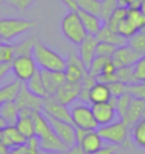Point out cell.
Returning a JSON list of instances; mask_svg holds the SVG:
<instances>
[{
	"label": "cell",
	"mask_w": 145,
	"mask_h": 154,
	"mask_svg": "<svg viewBox=\"0 0 145 154\" xmlns=\"http://www.w3.org/2000/svg\"><path fill=\"white\" fill-rule=\"evenodd\" d=\"M19 111L20 109L16 106L14 100L13 101H6L0 106V116L6 120L9 126H14L19 120Z\"/></svg>",
	"instance_id": "cell-25"
},
{
	"label": "cell",
	"mask_w": 145,
	"mask_h": 154,
	"mask_svg": "<svg viewBox=\"0 0 145 154\" xmlns=\"http://www.w3.org/2000/svg\"><path fill=\"white\" fill-rule=\"evenodd\" d=\"M40 76L43 80L47 93L53 96L57 91V88L61 86L63 83H66V74L64 72H50V70H44V69H40Z\"/></svg>",
	"instance_id": "cell-16"
},
{
	"label": "cell",
	"mask_w": 145,
	"mask_h": 154,
	"mask_svg": "<svg viewBox=\"0 0 145 154\" xmlns=\"http://www.w3.org/2000/svg\"><path fill=\"white\" fill-rule=\"evenodd\" d=\"M43 100L44 99H40L36 94L31 93L27 88L26 83H22V86L19 88V93L14 99V103L20 110L27 109V110L33 111H43Z\"/></svg>",
	"instance_id": "cell-9"
},
{
	"label": "cell",
	"mask_w": 145,
	"mask_h": 154,
	"mask_svg": "<svg viewBox=\"0 0 145 154\" xmlns=\"http://www.w3.org/2000/svg\"><path fill=\"white\" fill-rule=\"evenodd\" d=\"M75 3H77L78 9L90 11V13L101 17V9H102L101 0H75Z\"/></svg>",
	"instance_id": "cell-32"
},
{
	"label": "cell",
	"mask_w": 145,
	"mask_h": 154,
	"mask_svg": "<svg viewBox=\"0 0 145 154\" xmlns=\"http://www.w3.org/2000/svg\"><path fill=\"white\" fill-rule=\"evenodd\" d=\"M87 73V67L84 66L81 59L78 57L77 53H71L66 59V69H64V74H66V82L70 83H80L83 80L84 74Z\"/></svg>",
	"instance_id": "cell-10"
},
{
	"label": "cell",
	"mask_w": 145,
	"mask_h": 154,
	"mask_svg": "<svg viewBox=\"0 0 145 154\" xmlns=\"http://www.w3.org/2000/svg\"><path fill=\"white\" fill-rule=\"evenodd\" d=\"M77 13H78V16H80V19H81V23H83V26H84V29H85L87 34L95 36V34L100 32V29L102 27V24L105 23L100 16L93 14V13H90V11L78 9Z\"/></svg>",
	"instance_id": "cell-18"
},
{
	"label": "cell",
	"mask_w": 145,
	"mask_h": 154,
	"mask_svg": "<svg viewBox=\"0 0 145 154\" xmlns=\"http://www.w3.org/2000/svg\"><path fill=\"white\" fill-rule=\"evenodd\" d=\"M14 59V44L9 42L0 43V63H11Z\"/></svg>",
	"instance_id": "cell-36"
},
{
	"label": "cell",
	"mask_w": 145,
	"mask_h": 154,
	"mask_svg": "<svg viewBox=\"0 0 145 154\" xmlns=\"http://www.w3.org/2000/svg\"><path fill=\"white\" fill-rule=\"evenodd\" d=\"M132 140L138 147L145 149V117H142L132 126Z\"/></svg>",
	"instance_id": "cell-28"
},
{
	"label": "cell",
	"mask_w": 145,
	"mask_h": 154,
	"mask_svg": "<svg viewBox=\"0 0 145 154\" xmlns=\"http://www.w3.org/2000/svg\"><path fill=\"white\" fill-rule=\"evenodd\" d=\"M43 113H44L46 116L54 117L57 120L72 123L71 113H70L68 106H64V104H61V103H58L53 96H49V97H46V99L43 100Z\"/></svg>",
	"instance_id": "cell-11"
},
{
	"label": "cell",
	"mask_w": 145,
	"mask_h": 154,
	"mask_svg": "<svg viewBox=\"0 0 145 154\" xmlns=\"http://www.w3.org/2000/svg\"><path fill=\"white\" fill-rule=\"evenodd\" d=\"M102 141L104 140L101 138V136L98 134L97 130H88L87 134L83 137V140L78 143V146L83 149V151L85 154H91L94 151H97V150H100L104 146Z\"/></svg>",
	"instance_id": "cell-22"
},
{
	"label": "cell",
	"mask_w": 145,
	"mask_h": 154,
	"mask_svg": "<svg viewBox=\"0 0 145 154\" xmlns=\"http://www.w3.org/2000/svg\"><path fill=\"white\" fill-rule=\"evenodd\" d=\"M0 138H1V130H0Z\"/></svg>",
	"instance_id": "cell-52"
},
{
	"label": "cell",
	"mask_w": 145,
	"mask_h": 154,
	"mask_svg": "<svg viewBox=\"0 0 145 154\" xmlns=\"http://www.w3.org/2000/svg\"><path fill=\"white\" fill-rule=\"evenodd\" d=\"M140 57H141V54L138 51H135L131 46L125 44V46L117 47V50L114 51V54L111 57V60L115 64V67L120 69V67L134 66L135 63L140 60Z\"/></svg>",
	"instance_id": "cell-12"
},
{
	"label": "cell",
	"mask_w": 145,
	"mask_h": 154,
	"mask_svg": "<svg viewBox=\"0 0 145 154\" xmlns=\"http://www.w3.org/2000/svg\"><path fill=\"white\" fill-rule=\"evenodd\" d=\"M40 154H54V153H47V151H46V153H40Z\"/></svg>",
	"instance_id": "cell-51"
},
{
	"label": "cell",
	"mask_w": 145,
	"mask_h": 154,
	"mask_svg": "<svg viewBox=\"0 0 145 154\" xmlns=\"http://www.w3.org/2000/svg\"><path fill=\"white\" fill-rule=\"evenodd\" d=\"M138 9L141 10V13L145 16V0H141L140 2V6H138Z\"/></svg>",
	"instance_id": "cell-48"
},
{
	"label": "cell",
	"mask_w": 145,
	"mask_h": 154,
	"mask_svg": "<svg viewBox=\"0 0 145 154\" xmlns=\"http://www.w3.org/2000/svg\"><path fill=\"white\" fill-rule=\"evenodd\" d=\"M95 37H97L98 42H104V43L114 44V46H117V47H121V46L128 44V38L124 37V36H121L120 33L114 32V30H111L105 23L102 24V27L100 29V32L95 34Z\"/></svg>",
	"instance_id": "cell-21"
},
{
	"label": "cell",
	"mask_w": 145,
	"mask_h": 154,
	"mask_svg": "<svg viewBox=\"0 0 145 154\" xmlns=\"http://www.w3.org/2000/svg\"><path fill=\"white\" fill-rule=\"evenodd\" d=\"M132 100V96L129 93L121 94L120 97H117V101H115V110H117V116L120 117V120H124L125 116H127V111H128L129 103Z\"/></svg>",
	"instance_id": "cell-31"
},
{
	"label": "cell",
	"mask_w": 145,
	"mask_h": 154,
	"mask_svg": "<svg viewBox=\"0 0 145 154\" xmlns=\"http://www.w3.org/2000/svg\"><path fill=\"white\" fill-rule=\"evenodd\" d=\"M11 72L10 63H0V82Z\"/></svg>",
	"instance_id": "cell-43"
},
{
	"label": "cell",
	"mask_w": 145,
	"mask_h": 154,
	"mask_svg": "<svg viewBox=\"0 0 145 154\" xmlns=\"http://www.w3.org/2000/svg\"><path fill=\"white\" fill-rule=\"evenodd\" d=\"M39 143H40V150L43 151H47V153H61V151H66L68 149L66 144L63 143L61 140L58 138L56 133L51 134L49 137L46 138H39Z\"/></svg>",
	"instance_id": "cell-24"
},
{
	"label": "cell",
	"mask_w": 145,
	"mask_h": 154,
	"mask_svg": "<svg viewBox=\"0 0 145 154\" xmlns=\"http://www.w3.org/2000/svg\"><path fill=\"white\" fill-rule=\"evenodd\" d=\"M1 42H3V40H1V37H0V43H1Z\"/></svg>",
	"instance_id": "cell-53"
},
{
	"label": "cell",
	"mask_w": 145,
	"mask_h": 154,
	"mask_svg": "<svg viewBox=\"0 0 145 154\" xmlns=\"http://www.w3.org/2000/svg\"><path fill=\"white\" fill-rule=\"evenodd\" d=\"M115 50H117V46H114V44L104 43V42H98L95 53H97V56H104V57H112V54H114V51H115Z\"/></svg>",
	"instance_id": "cell-38"
},
{
	"label": "cell",
	"mask_w": 145,
	"mask_h": 154,
	"mask_svg": "<svg viewBox=\"0 0 145 154\" xmlns=\"http://www.w3.org/2000/svg\"><path fill=\"white\" fill-rule=\"evenodd\" d=\"M46 117H47V120L50 123L53 131L56 133L57 136H58V138L67 146L68 149H70V147H74V146L77 144V140H75V127H74L72 123L57 120V119L50 117V116H46Z\"/></svg>",
	"instance_id": "cell-8"
},
{
	"label": "cell",
	"mask_w": 145,
	"mask_h": 154,
	"mask_svg": "<svg viewBox=\"0 0 145 154\" xmlns=\"http://www.w3.org/2000/svg\"><path fill=\"white\" fill-rule=\"evenodd\" d=\"M80 88H81V83L66 82L57 88V91L53 94V97H54L58 103H61V104L70 106V104H72L75 100H78Z\"/></svg>",
	"instance_id": "cell-13"
},
{
	"label": "cell",
	"mask_w": 145,
	"mask_h": 154,
	"mask_svg": "<svg viewBox=\"0 0 145 154\" xmlns=\"http://www.w3.org/2000/svg\"><path fill=\"white\" fill-rule=\"evenodd\" d=\"M134 77L135 82H145V54L141 56L140 60L134 64Z\"/></svg>",
	"instance_id": "cell-39"
},
{
	"label": "cell",
	"mask_w": 145,
	"mask_h": 154,
	"mask_svg": "<svg viewBox=\"0 0 145 154\" xmlns=\"http://www.w3.org/2000/svg\"><path fill=\"white\" fill-rule=\"evenodd\" d=\"M141 0H118V6L124 7H138Z\"/></svg>",
	"instance_id": "cell-44"
},
{
	"label": "cell",
	"mask_w": 145,
	"mask_h": 154,
	"mask_svg": "<svg viewBox=\"0 0 145 154\" xmlns=\"http://www.w3.org/2000/svg\"><path fill=\"white\" fill-rule=\"evenodd\" d=\"M97 44H98V40L93 34H87L85 38L78 44V57L81 59V61L87 69L90 67L91 61L94 60V57L97 56V53H95Z\"/></svg>",
	"instance_id": "cell-15"
},
{
	"label": "cell",
	"mask_w": 145,
	"mask_h": 154,
	"mask_svg": "<svg viewBox=\"0 0 145 154\" xmlns=\"http://www.w3.org/2000/svg\"><path fill=\"white\" fill-rule=\"evenodd\" d=\"M144 113H145V100L132 97L131 103H129L128 111H127V116H125V119L123 121H125V124L128 127H132L137 121L144 117Z\"/></svg>",
	"instance_id": "cell-20"
},
{
	"label": "cell",
	"mask_w": 145,
	"mask_h": 154,
	"mask_svg": "<svg viewBox=\"0 0 145 154\" xmlns=\"http://www.w3.org/2000/svg\"><path fill=\"white\" fill-rule=\"evenodd\" d=\"M37 38H26L22 43L14 44V56H33L34 44Z\"/></svg>",
	"instance_id": "cell-33"
},
{
	"label": "cell",
	"mask_w": 145,
	"mask_h": 154,
	"mask_svg": "<svg viewBox=\"0 0 145 154\" xmlns=\"http://www.w3.org/2000/svg\"><path fill=\"white\" fill-rule=\"evenodd\" d=\"M111 57H104V56H95L94 60L91 61V64H90V67L87 69V72L91 74V76H94L95 79L100 76L101 72H102V69H104V66H105V63L108 60H110Z\"/></svg>",
	"instance_id": "cell-34"
},
{
	"label": "cell",
	"mask_w": 145,
	"mask_h": 154,
	"mask_svg": "<svg viewBox=\"0 0 145 154\" xmlns=\"http://www.w3.org/2000/svg\"><path fill=\"white\" fill-rule=\"evenodd\" d=\"M127 93H129L132 97L145 100V82L132 83V84H127Z\"/></svg>",
	"instance_id": "cell-37"
},
{
	"label": "cell",
	"mask_w": 145,
	"mask_h": 154,
	"mask_svg": "<svg viewBox=\"0 0 145 154\" xmlns=\"http://www.w3.org/2000/svg\"><path fill=\"white\" fill-rule=\"evenodd\" d=\"M9 151H10V149H7L4 144L0 141V154H9Z\"/></svg>",
	"instance_id": "cell-47"
},
{
	"label": "cell",
	"mask_w": 145,
	"mask_h": 154,
	"mask_svg": "<svg viewBox=\"0 0 145 154\" xmlns=\"http://www.w3.org/2000/svg\"><path fill=\"white\" fill-rule=\"evenodd\" d=\"M6 126H9V124H7V123H6V120H4V119H3V117L0 116V130H3V128H4Z\"/></svg>",
	"instance_id": "cell-49"
},
{
	"label": "cell",
	"mask_w": 145,
	"mask_h": 154,
	"mask_svg": "<svg viewBox=\"0 0 145 154\" xmlns=\"http://www.w3.org/2000/svg\"><path fill=\"white\" fill-rule=\"evenodd\" d=\"M128 46H131L141 56L145 54V27L138 30L134 36H131L128 38Z\"/></svg>",
	"instance_id": "cell-29"
},
{
	"label": "cell",
	"mask_w": 145,
	"mask_h": 154,
	"mask_svg": "<svg viewBox=\"0 0 145 154\" xmlns=\"http://www.w3.org/2000/svg\"><path fill=\"white\" fill-rule=\"evenodd\" d=\"M9 0H0V5H3V3H7Z\"/></svg>",
	"instance_id": "cell-50"
},
{
	"label": "cell",
	"mask_w": 145,
	"mask_h": 154,
	"mask_svg": "<svg viewBox=\"0 0 145 154\" xmlns=\"http://www.w3.org/2000/svg\"><path fill=\"white\" fill-rule=\"evenodd\" d=\"M97 131L104 141H108L110 144H114V146L127 144L128 126L123 120L112 121V123L105 124V126H100L97 128Z\"/></svg>",
	"instance_id": "cell-4"
},
{
	"label": "cell",
	"mask_w": 145,
	"mask_h": 154,
	"mask_svg": "<svg viewBox=\"0 0 145 154\" xmlns=\"http://www.w3.org/2000/svg\"><path fill=\"white\" fill-rule=\"evenodd\" d=\"M26 86H27V88L31 91V93L36 94V96L40 97V99H46V97H49V96H50V94L47 93L44 84H43V80H41L40 72L36 73V74H34L28 82H26Z\"/></svg>",
	"instance_id": "cell-26"
},
{
	"label": "cell",
	"mask_w": 145,
	"mask_h": 154,
	"mask_svg": "<svg viewBox=\"0 0 145 154\" xmlns=\"http://www.w3.org/2000/svg\"><path fill=\"white\" fill-rule=\"evenodd\" d=\"M70 113H71V121L74 127H80V128H85V130H97L98 128V123L94 119L91 106L80 101V103L71 106Z\"/></svg>",
	"instance_id": "cell-6"
},
{
	"label": "cell",
	"mask_w": 145,
	"mask_h": 154,
	"mask_svg": "<svg viewBox=\"0 0 145 154\" xmlns=\"http://www.w3.org/2000/svg\"><path fill=\"white\" fill-rule=\"evenodd\" d=\"M127 10H128V7H124V6H118L115 10L111 13V16L108 17L105 20V24L108 26V27L111 29V30H114V32H117V27L118 24L121 23V20H123L124 17H125V14H127Z\"/></svg>",
	"instance_id": "cell-30"
},
{
	"label": "cell",
	"mask_w": 145,
	"mask_h": 154,
	"mask_svg": "<svg viewBox=\"0 0 145 154\" xmlns=\"http://www.w3.org/2000/svg\"><path fill=\"white\" fill-rule=\"evenodd\" d=\"M34 26L36 22L27 19H14V17L0 19V37L3 42H11L13 38L34 29Z\"/></svg>",
	"instance_id": "cell-2"
},
{
	"label": "cell",
	"mask_w": 145,
	"mask_h": 154,
	"mask_svg": "<svg viewBox=\"0 0 145 154\" xmlns=\"http://www.w3.org/2000/svg\"><path fill=\"white\" fill-rule=\"evenodd\" d=\"M115 151H117V146L111 144V146H102L100 150H97L91 154H115Z\"/></svg>",
	"instance_id": "cell-42"
},
{
	"label": "cell",
	"mask_w": 145,
	"mask_h": 154,
	"mask_svg": "<svg viewBox=\"0 0 145 154\" xmlns=\"http://www.w3.org/2000/svg\"><path fill=\"white\" fill-rule=\"evenodd\" d=\"M61 32L64 34V37L67 38L70 43L72 44H80L83 42L87 32L84 29L81 19L78 16L77 11H68L61 20Z\"/></svg>",
	"instance_id": "cell-3"
},
{
	"label": "cell",
	"mask_w": 145,
	"mask_h": 154,
	"mask_svg": "<svg viewBox=\"0 0 145 154\" xmlns=\"http://www.w3.org/2000/svg\"><path fill=\"white\" fill-rule=\"evenodd\" d=\"M10 6H13V7H16V9H19V10H27V9H30L31 6H33L34 0H9L7 2Z\"/></svg>",
	"instance_id": "cell-41"
},
{
	"label": "cell",
	"mask_w": 145,
	"mask_h": 154,
	"mask_svg": "<svg viewBox=\"0 0 145 154\" xmlns=\"http://www.w3.org/2000/svg\"><path fill=\"white\" fill-rule=\"evenodd\" d=\"M10 66L16 80L22 83L28 82L36 73L39 72V67L36 64L33 56H14Z\"/></svg>",
	"instance_id": "cell-7"
},
{
	"label": "cell",
	"mask_w": 145,
	"mask_h": 154,
	"mask_svg": "<svg viewBox=\"0 0 145 154\" xmlns=\"http://www.w3.org/2000/svg\"><path fill=\"white\" fill-rule=\"evenodd\" d=\"M110 87V91H111V96L112 97H120L121 94H124L127 91V84L125 83H121V82H112L108 84Z\"/></svg>",
	"instance_id": "cell-40"
},
{
	"label": "cell",
	"mask_w": 145,
	"mask_h": 154,
	"mask_svg": "<svg viewBox=\"0 0 145 154\" xmlns=\"http://www.w3.org/2000/svg\"><path fill=\"white\" fill-rule=\"evenodd\" d=\"M144 27H145V16L141 13V10L138 7H128L125 17L118 24L117 33L129 38L131 36H134L138 30Z\"/></svg>",
	"instance_id": "cell-5"
},
{
	"label": "cell",
	"mask_w": 145,
	"mask_h": 154,
	"mask_svg": "<svg viewBox=\"0 0 145 154\" xmlns=\"http://www.w3.org/2000/svg\"><path fill=\"white\" fill-rule=\"evenodd\" d=\"M20 86H22V82L14 80L13 83H9L3 87H0V106L6 103V101H13L16 99Z\"/></svg>",
	"instance_id": "cell-27"
},
{
	"label": "cell",
	"mask_w": 145,
	"mask_h": 154,
	"mask_svg": "<svg viewBox=\"0 0 145 154\" xmlns=\"http://www.w3.org/2000/svg\"><path fill=\"white\" fill-rule=\"evenodd\" d=\"M117 79H118V82L125 83V84L137 83L134 77V66H127V67L117 69Z\"/></svg>",
	"instance_id": "cell-35"
},
{
	"label": "cell",
	"mask_w": 145,
	"mask_h": 154,
	"mask_svg": "<svg viewBox=\"0 0 145 154\" xmlns=\"http://www.w3.org/2000/svg\"><path fill=\"white\" fill-rule=\"evenodd\" d=\"M33 110L22 109L19 111V120L14 126L17 130L22 133L26 138H30L34 136V123H33Z\"/></svg>",
	"instance_id": "cell-19"
},
{
	"label": "cell",
	"mask_w": 145,
	"mask_h": 154,
	"mask_svg": "<svg viewBox=\"0 0 145 154\" xmlns=\"http://www.w3.org/2000/svg\"><path fill=\"white\" fill-rule=\"evenodd\" d=\"M9 154H28V149L26 144H23V146H19V147L11 149L10 151H9Z\"/></svg>",
	"instance_id": "cell-45"
},
{
	"label": "cell",
	"mask_w": 145,
	"mask_h": 154,
	"mask_svg": "<svg viewBox=\"0 0 145 154\" xmlns=\"http://www.w3.org/2000/svg\"><path fill=\"white\" fill-rule=\"evenodd\" d=\"M91 110L94 114L95 121L100 126H105L114 121V119L117 117V110L115 106L107 101V103H97V104H91Z\"/></svg>",
	"instance_id": "cell-14"
},
{
	"label": "cell",
	"mask_w": 145,
	"mask_h": 154,
	"mask_svg": "<svg viewBox=\"0 0 145 154\" xmlns=\"http://www.w3.org/2000/svg\"><path fill=\"white\" fill-rule=\"evenodd\" d=\"M111 91L110 87L105 83L97 82L90 88V104H97V103H107L111 100Z\"/></svg>",
	"instance_id": "cell-23"
},
{
	"label": "cell",
	"mask_w": 145,
	"mask_h": 154,
	"mask_svg": "<svg viewBox=\"0 0 145 154\" xmlns=\"http://www.w3.org/2000/svg\"><path fill=\"white\" fill-rule=\"evenodd\" d=\"M33 59L37 67L50 70V72H64L66 69V59L57 51L46 46L43 42L37 40L33 49Z\"/></svg>",
	"instance_id": "cell-1"
},
{
	"label": "cell",
	"mask_w": 145,
	"mask_h": 154,
	"mask_svg": "<svg viewBox=\"0 0 145 154\" xmlns=\"http://www.w3.org/2000/svg\"><path fill=\"white\" fill-rule=\"evenodd\" d=\"M0 141L4 144L7 149L11 150V149H14V147L26 144L27 138L17 130L16 126H6L1 130V138H0Z\"/></svg>",
	"instance_id": "cell-17"
},
{
	"label": "cell",
	"mask_w": 145,
	"mask_h": 154,
	"mask_svg": "<svg viewBox=\"0 0 145 154\" xmlns=\"http://www.w3.org/2000/svg\"><path fill=\"white\" fill-rule=\"evenodd\" d=\"M64 5L68 7V11H77L78 10V6L75 3V0H61Z\"/></svg>",
	"instance_id": "cell-46"
}]
</instances>
